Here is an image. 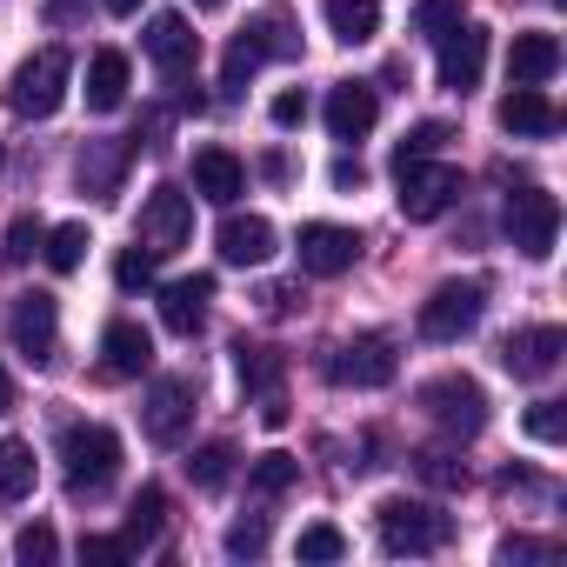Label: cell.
Here are the masks:
<instances>
[{
  "label": "cell",
  "instance_id": "7bdbcfd3",
  "mask_svg": "<svg viewBox=\"0 0 567 567\" xmlns=\"http://www.w3.org/2000/svg\"><path fill=\"white\" fill-rule=\"evenodd\" d=\"M81 560L114 567V560H127V547H121V534H87V540H81Z\"/></svg>",
  "mask_w": 567,
  "mask_h": 567
},
{
  "label": "cell",
  "instance_id": "ee69618b",
  "mask_svg": "<svg viewBox=\"0 0 567 567\" xmlns=\"http://www.w3.org/2000/svg\"><path fill=\"white\" fill-rule=\"evenodd\" d=\"M560 547L554 540H527V534H514V540H501V560L514 567V560H554Z\"/></svg>",
  "mask_w": 567,
  "mask_h": 567
},
{
  "label": "cell",
  "instance_id": "7402d4cb",
  "mask_svg": "<svg viewBox=\"0 0 567 567\" xmlns=\"http://www.w3.org/2000/svg\"><path fill=\"white\" fill-rule=\"evenodd\" d=\"M507 74H514V87H547L560 74V41L554 34H514Z\"/></svg>",
  "mask_w": 567,
  "mask_h": 567
},
{
  "label": "cell",
  "instance_id": "5bb4252c",
  "mask_svg": "<svg viewBox=\"0 0 567 567\" xmlns=\"http://www.w3.org/2000/svg\"><path fill=\"white\" fill-rule=\"evenodd\" d=\"M295 247H301V267L321 274V280H334V274H348L361 260V234L354 227H334V220H308Z\"/></svg>",
  "mask_w": 567,
  "mask_h": 567
},
{
  "label": "cell",
  "instance_id": "60d3db41",
  "mask_svg": "<svg viewBox=\"0 0 567 567\" xmlns=\"http://www.w3.org/2000/svg\"><path fill=\"white\" fill-rule=\"evenodd\" d=\"M267 114H274V127H308V94L301 87H280Z\"/></svg>",
  "mask_w": 567,
  "mask_h": 567
},
{
  "label": "cell",
  "instance_id": "ab89813d",
  "mask_svg": "<svg viewBox=\"0 0 567 567\" xmlns=\"http://www.w3.org/2000/svg\"><path fill=\"white\" fill-rule=\"evenodd\" d=\"M454 21H461V0H421V8H414V28H421L427 41H441Z\"/></svg>",
  "mask_w": 567,
  "mask_h": 567
},
{
  "label": "cell",
  "instance_id": "4316f807",
  "mask_svg": "<svg viewBox=\"0 0 567 567\" xmlns=\"http://www.w3.org/2000/svg\"><path fill=\"white\" fill-rule=\"evenodd\" d=\"M34 481H41V467H34V441L8 434V441H0V501H28Z\"/></svg>",
  "mask_w": 567,
  "mask_h": 567
},
{
  "label": "cell",
  "instance_id": "74e56055",
  "mask_svg": "<svg viewBox=\"0 0 567 567\" xmlns=\"http://www.w3.org/2000/svg\"><path fill=\"white\" fill-rule=\"evenodd\" d=\"M121 161H127V147H107V154H81V187L107 194V187H114V174H121Z\"/></svg>",
  "mask_w": 567,
  "mask_h": 567
},
{
  "label": "cell",
  "instance_id": "4fadbf2b",
  "mask_svg": "<svg viewBox=\"0 0 567 567\" xmlns=\"http://www.w3.org/2000/svg\"><path fill=\"white\" fill-rule=\"evenodd\" d=\"M481 74H487V28L454 21V28L441 34V87H447V94H474Z\"/></svg>",
  "mask_w": 567,
  "mask_h": 567
},
{
  "label": "cell",
  "instance_id": "ac0fdd59",
  "mask_svg": "<svg viewBox=\"0 0 567 567\" xmlns=\"http://www.w3.org/2000/svg\"><path fill=\"white\" fill-rule=\"evenodd\" d=\"M207 301H214V274H187V280H167L161 288V321H167V334H200V321H207Z\"/></svg>",
  "mask_w": 567,
  "mask_h": 567
},
{
  "label": "cell",
  "instance_id": "c3c4849f",
  "mask_svg": "<svg viewBox=\"0 0 567 567\" xmlns=\"http://www.w3.org/2000/svg\"><path fill=\"white\" fill-rule=\"evenodd\" d=\"M101 8H107V14H134V8H141V0H101Z\"/></svg>",
  "mask_w": 567,
  "mask_h": 567
},
{
  "label": "cell",
  "instance_id": "52a82bcc",
  "mask_svg": "<svg viewBox=\"0 0 567 567\" xmlns=\"http://www.w3.org/2000/svg\"><path fill=\"white\" fill-rule=\"evenodd\" d=\"M194 408H200V394H194L187 374H154V388H147V401H141L147 441H154V447H181L187 427H194Z\"/></svg>",
  "mask_w": 567,
  "mask_h": 567
},
{
  "label": "cell",
  "instance_id": "484cf974",
  "mask_svg": "<svg viewBox=\"0 0 567 567\" xmlns=\"http://www.w3.org/2000/svg\"><path fill=\"white\" fill-rule=\"evenodd\" d=\"M161 527H167V494L147 481V487L127 501V527H121V547H127V554H141V547H154V540H161Z\"/></svg>",
  "mask_w": 567,
  "mask_h": 567
},
{
  "label": "cell",
  "instance_id": "8992f818",
  "mask_svg": "<svg viewBox=\"0 0 567 567\" xmlns=\"http://www.w3.org/2000/svg\"><path fill=\"white\" fill-rule=\"evenodd\" d=\"M421 408H427V421L447 427L454 441H474V434L487 427V394H481L474 374H441V381H427V388H421Z\"/></svg>",
  "mask_w": 567,
  "mask_h": 567
},
{
  "label": "cell",
  "instance_id": "30bf717a",
  "mask_svg": "<svg viewBox=\"0 0 567 567\" xmlns=\"http://www.w3.org/2000/svg\"><path fill=\"white\" fill-rule=\"evenodd\" d=\"M507 240L527 254V260H547L554 240H560V200L547 187H520L507 194Z\"/></svg>",
  "mask_w": 567,
  "mask_h": 567
},
{
  "label": "cell",
  "instance_id": "277c9868",
  "mask_svg": "<svg viewBox=\"0 0 567 567\" xmlns=\"http://www.w3.org/2000/svg\"><path fill=\"white\" fill-rule=\"evenodd\" d=\"M481 308H487V288H481V280H447V288H434V295L421 301L414 328H421V341L454 348V341H467V334L481 328Z\"/></svg>",
  "mask_w": 567,
  "mask_h": 567
},
{
  "label": "cell",
  "instance_id": "2e32d148",
  "mask_svg": "<svg viewBox=\"0 0 567 567\" xmlns=\"http://www.w3.org/2000/svg\"><path fill=\"white\" fill-rule=\"evenodd\" d=\"M374 121H381V94H374L368 81H341V87L328 94V134H334L341 147L368 141V134H374Z\"/></svg>",
  "mask_w": 567,
  "mask_h": 567
},
{
  "label": "cell",
  "instance_id": "ba28073f",
  "mask_svg": "<svg viewBox=\"0 0 567 567\" xmlns=\"http://www.w3.org/2000/svg\"><path fill=\"white\" fill-rule=\"evenodd\" d=\"M8 341L28 368H54L61 361V308L54 295H21L14 315H8Z\"/></svg>",
  "mask_w": 567,
  "mask_h": 567
},
{
  "label": "cell",
  "instance_id": "8d00e7d4",
  "mask_svg": "<svg viewBox=\"0 0 567 567\" xmlns=\"http://www.w3.org/2000/svg\"><path fill=\"white\" fill-rule=\"evenodd\" d=\"M114 280H121V288H127V295H141V288H154V254H147V247L134 240V247H127V254L114 260Z\"/></svg>",
  "mask_w": 567,
  "mask_h": 567
},
{
  "label": "cell",
  "instance_id": "d6986e66",
  "mask_svg": "<svg viewBox=\"0 0 567 567\" xmlns=\"http://www.w3.org/2000/svg\"><path fill=\"white\" fill-rule=\"evenodd\" d=\"M141 41H147V61H154L167 81H181V74L194 68V54H200V48H194V28H187L181 14H154Z\"/></svg>",
  "mask_w": 567,
  "mask_h": 567
},
{
  "label": "cell",
  "instance_id": "b9f144b4",
  "mask_svg": "<svg viewBox=\"0 0 567 567\" xmlns=\"http://www.w3.org/2000/svg\"><path fill=\"white\" fill-rule=\"evenodd\" d=\"M267 547V520H234L227 527V554H260Z\"/></svg>",
  "mask_w": 567,
  "mask_h": 567
},
{
  "label": "cell",
  "instance_id": "6da1fadb",
  "mask_svg": "<svg viewBox=\"0 0 567 567\" xmlns=\"http://www.w3.org/2000/svg\"><path fill=\"white\" fill-rule=\"evenodd\" d=\"M61 467H68V494L74 501H101L121 474V434L101 421H74L61 434Z\"/></svg>",
  "mask_w": 567,
  "mask_h": 567
},
{
  "label": "cell",
  "instance_id": "83f0119b",
  "mask_svg": "<svg viewBox=\"0 0 567 567\" xmlns=\"http://www.w3.org/2000/svg\"><path fill=\"white\" fill-rule=\"evenodd\" d=\"M87 247H94V240H87V227H81V220L48 227V240H41V254H48V267H54V274H74V267L87 260Z\"/></svg>",
  "mask_w": 567,
  "mask_h": 567
},
{
  "label": "cell",
  "instance_id": "8fae6325",
  "mask_svg": "<svg viewBox=\"0 0 567 567\" xmlns=\"http://www.w3.org/2000/svg\"><path fill=\"white\" fill-rule=\"evenodd\" d=\"M394 374H401V361H394L388 334H354V341H341L328 354V381L334 388H388Z\"/></svg>",
  "mask_w": 567,
  "mask_h": 567
},
{
  "label": "cell",
  "instance_id": "d6a6232c",
  "mask_svg": "<svg viewBox=\"0 0 567 567\" xmlns=\"http://www.w3.org/2000/svg\"><path fill=\"white\" fill-rule=\"evenodd\" d=\"M14 560H28V567H54V560H61V534H54L48 520H28V527L14 534Z\"/></svg>",
  "mask_w": 567,
  "mask_h": 567
},
{
  "label": "cell",
  "instance_id": "681fc988",
  "mask_svg": "<svg viewBox=\"0 0 567 567\" xmlns=\"http://www.w3.org/2000/svg\"><path fill=\"white\" fill-rule=\"evenodd\" d=\"M194 8H200V14H214V8H220V0H194Z\"/></svg>",
  "mask_w": 567,
  "mask_h": 567
},
{
  "label": "cell",
  "instance_id": "7a4b0ae2",
  "mask_svg": "<svg viewBox=\"0 0 567 567\" xmlns=\"http://www.w3.org/2000/svg\"><path fill=\"white\" fill-rule=\"evenodd\" d=\"M301 54V34H295V21H280V14H267V21H247L234 41H227V61H220V87L227 94H240L267 61H295Z\"/></svg>",
  "mask_w": 567,
  "mask_h": 567
},
{
  "label": "cell",
  "instance_id": "7dc6e473",
  "mask_svg": "<svg viewBox=\"0 0 567 567\" xmlns=\"http://www.w3.org/2000/svg\"><path fill=\"white\" fill-rule=\"evenodd\" d=\"M74 8H81V0H54V8H48V21H74Z\"/></svg>",
  "mask_w": 567,
  "mask_h": 567
},
{
  "label": "cell",
  "instance_id": "cb8c5ba5",
  "mask_svg": "<svg viewBox=\"0 0 567 567\" xmlns=\"http://www.w3.org/2000/svg\"><path fill=\"white\" fill-rule=\"evenodd\" d=\"M321 21H328L334 41L361 48V41L381 34V0H321Z\"/></svg>",
  "mask_w": 567,
  "mask_h": 567
},
{
  "label": "cell",
  "instance_id": "f546056e",
  "mask_svg": "<svg viewBox=\"0 0 567 567\" xmlns=\"http://www.w3.org/2000/svg\"><path fill=\"white\" fill-rule=\"evenodd\" d=\"M447 141H454V127H447V121H421V127H408V134H401L394 167H408V161H434Z\"/></svg>",
  "mask_w": 567,
  "mask_h": 567
},
{
  "label": "cell",
  "instance_id": "f6af8a7d",
  "mask_svg": "<svg viewBox=\"0 0 567 567\" xmlns=\"http://www.w3.org/2000/svg\"><path fill=\"white\" fill-rule=\"evenodd\" d=\"M361 181H368V167H361V161H348V154H341V161H334V187H341V194H348V187H361Z\"/></svg>",
  "mask_w": 567,
  "mask_h": 567
},
{
  "label": "cell",
  "instance_id": "bcb514c9",
  "mask_svg": "<svg viewBox=\"0 0 567 567\" xmlns=\"http://www.w3.org/2000/svg\"><path fill=\"white\" fill-rule=\"evenodd\" d=\"M0 414H14V381H8V368H0Z\"/></svg>",
  "mask_w": 567,
  "mask_h": 567
},
{
  "label": "cell",
  "instance_id": "5b68a950",
  "mask_svg": "<svg viewBox=\"0 0 567 567\" xmlns=\"http://www.w3.org/2000/svg\"><path fill=\"white\" fill-rule=\"evenodd\" d=\"M374 520H381V547H388V554H434V547L454 534V520H447L434 501H408V494L381 501Z\"/></svg>",
  "mask_w": 567,
  "mask_h": 567
},
{
  "label": "cell",
  "instance_id": "e0dca14e",
  "mask_svg": "<svg viewBox=\"0 0 567 567\" xmlns=\"http://www.w3.org/2000/svg\"><path fill=\"white\" fill-rule=\"evenodd\" d=\"M101 368H107L114 381H141V374L154 368V334H147L141 321H107V328H101Z\"/></svg>",
  "mask_w": 567,
  "mask_h": 567
},
{
  "label": "cell",
  "instance_id": "44dd1931",
  "mask_svg": "<svg viewBox=\"0 0 567 567\" xmlns=\"http://www.w3.org/2000/svg\"><path fill=\"white\" fill-rule=\"evenodd\" d=\"M194 194L214 200V207H234V200L247 194V167H240L227 147H200V154H194Z\"/></svg>",
  "mask_w": 567,
  "mask_h": 567
},
{
  "label": "cell",
  "instance_id": "7c38bea8",
  "mask_svg": "<svg viewBox=\"0 0 567 567\" xmlns=\"http://www.w3.org/2000/svg\"><path fill=\"white\" fill-rule=\"evenodd\" d=\"M187 234H194V200H187L181 187H154V194L141 200V227H134V240L161 260V254L187 247Z\"/></svg>",
  "mask_w": 567,
  "mask_h": 567
},
{
  "label": "cell",
  "instance_id": "9a60e30c",
  "mask_svg": "<svg viewBox=\"0 0 567 567\" xmlns=\"http://www.w3.org/2000/svg\"><path fill=\"white\" fill-rule=\"evenodd\" d=\"M560 354H567V334L560 328H520V334L501 341V368L514 381H547L560 368Z\"/></svg>",
  "mask_w": 567,
  "mask_h": 567
},
{
  "label": "cell",
  "instance_id": "e575fe53",
  "mask_svg": "<svg viewBox=\"0 0 567 567\" xmlns=\"http://www.w3.org/2000/svg\"><path fill=\"white\" fill-rule=\"evenodd\" d=\"M527 434H534L540 447H560V441H567V408H560V401H534V408H527Z\"/></svg>",
  "mask_w": 567,
  "mask_h": 567
},
{
  "label": "cell",
  "instance_id": "836d02e7",
  "mask_svg": "<svg viewBox=\"0 0 567 567\" xmlns=\"http://www.w3.org/2000/svg\"><path fill=\"white\" fill-rule=\"evenodd\" d=\"M295 554H301V560H341V554H348V534H341L334 520H315V527H301Z\"/></svg>",
  "mask_w": 567,
  "mask_h": 567
},
{
  "label": "cell",
  "instance_id": "1f68e13d",
  "mask_svg": "<svg viewBox=\"0 0 567 567\" xmlns=\"http://www.w3.org/2000/svg\"><path fill=\"white\" fill-rule=\"evenodd\" d=\"M187 474H194V487H200V494L227 487V474H234V447H227V441H207V447L187 461Z\"/></svg>",
  "mask_w": 567,
  "mask_h": 567
},
{
  "label": "cell",
  "instance_id": "4dcf8cb0",
  "mask_svg": "<svg viewBox=\"0 0 567 567\" xmlns=\"http://www.w3.org/2000/svg\"><path fill=\"white\" fill-rule=\"evenodd\" d=\"M234 368H240V381L254 388V394H274L280 388V361H274V348H234Z\"/></svg>",
  "mask_w": 567,
  "mask_h": 567
},
{
  "label": "cell",
  "instance_id": "f1b7e54d",
  "mask_svg": "<svg viewBox=\"0 0 567 567\" xmlns=\"http://www.w3.org/2000/svg\"><path fill=\"white\" fill-rule=\"evenodd\" d=\"M247 481H254L260 501H274V494H288V487L301 481V461H295V454H260V461L247 467Z\"/></svg>",
  "mask_w": 567,
  "mask_h": 567
},
{
  "label": "cell",
  "instance_id": "d4e9b609",
  "mask_svg": "<svg viewBox=\"0 0 567 567\" xmlns=\"http://www.w3.org/2000/svg\"><path fill=\"white\" fill-rule=\"evenodd\" d=\"M127 54H114V48H101L94 61H87V107L94 114H114L121 101H127Z\"/></svg>",
  "mask_w": 567,
  "mask_h": 567
},
{
  "label": "cell",
  "instance_id": "3957f363",
  "mask_svg": "<svg viewBox=\"0 0 567 567\" xmlns=\"http://www.w3.org/2000/svg\"><path fill=\"white\" fill-rule=\"evenodd\" d=\"M68 81H74L68 48H41V54H28V61L14 68V81H8V107H14L21 121H48V114H61Z\"/></svg>",
  "mask_w": 567,
  "mask_h": 567
},
{
  "label": "cell",
  "instance_id": "ffe728a7",
  "mask_svg": "<svg viewBox=\"0 0 567 567\" xmlns=\"http://www.w3.org/2000/svg\"><path fill=\"white\" fill-rule=\"evenodd\" d=\"M274 240H280V234H274L267 214H227V220H220V260H227V267H260V260L274 254Z\"/></svg>",
  "mask_w": 567,
  "mask_h": 567
},
{
  "label": "cell",
  "instance_id": "9c48e42d",
  "mask_svg": "<svg viewBox=\"0 0 567 567\" xmlns=\"http://www.w3.org/2000/svg\"><path fill=\"white\" fill-rule=\"evenodd\" d=\"M401 174V214L408 220H441L461 194H467V181L454 174V167H441V161H408V167H394Z\"/></svg>",
  "mask_w": 567,
  "mask_h": 567
},
{
  "label": "cell",
  "instance_id": "f35d334b",
  "mask_svg": "<svg viewBox=\"0 0 567 567\" xmlns=\"http://www.w3.org/2000/svg\"><path fill=\"white\" fill-rule=\"evenodd\" d=\"M41 220H14L8 227V247H0V260H8V267H28V254H41Z\"/></svg>",
  "mask_w": 567,
  "mask_h": 567
},
{
  "label": "cell",
  "instance_id": "603a6c76",
  "mask_svg": "<svg viewBox=\"0 0 567 567\" xmlns=\"http://www.w3.org/2000/svg\"><path fill=\"white\" fill-rule=\"evenodd\" d=\"M501 127L520 134V141H547V134L560 127V114H554V101H547L540 87H514V94L501 101Z\"/></svg>",
  "mask_w": 567,
  "mask_h": 567
},
{
  "label": "cell",
  "instance_id": "d590c367",
  "mask_svg": "<svg viewBox=\"0 0 567 567\" xmlns=\"http://www.w3.org/2000/svg\"><path fill=\"white\" fill-rule=\"evenodd\" d=\"M414 467H421V481H434V487H461V481H467V461H454L447 447L414 454Z\"/></svg>",
  "mask_w": 567,
  "mask_h": 567
}]
</instances>
